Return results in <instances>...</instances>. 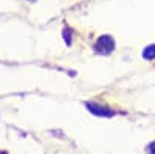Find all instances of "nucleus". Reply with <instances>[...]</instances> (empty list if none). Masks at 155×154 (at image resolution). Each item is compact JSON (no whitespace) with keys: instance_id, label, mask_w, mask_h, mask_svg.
<instances>
[{"instance_id":"f257e3e1","label":"nucleus","mask_w":155,"mask_h":154,"mask_svg":"<svg viewBox=\"0 0 155 154\" xmlns=\"http://www.w3.org/2000/svg\"><path fill=\"white\" fill-rule=\"evenodd\" d=\"M113 48H115V42L112 36H101L95 45V50L101 55H109L110 51H113Z\"/></svg>"},{"instance_id":"f03ea898","label":"nucleus","mask_w":155,"mask_h":154,"mask_svg":"<svg viewBox=\"0 0 155 154\" xmlns=\"http://www.w3.org/2000/svg\"><path fill=\"white\" fill-rule=\"evenodd\" d=\"M87 109L93 115H98V117H112L115 114L109 106H101L98 103H87Z\"/></svg>"},{"instance_id":"7ed1b4c3","label":"nucleus","mask_w":155,"mask_h":154,"mask_svg":"<svg viewBox=\"0 0 155 154\" xmlns=\"http://www.w3.org/2000/svg\"><path fill=\"white\" fill-rule=\"evenodd\" d=\"M143 56H144L146 59H153V58H155V45L146 47L144 51H143Z\"/></svg>"},{"instance_id":"20e7f679","label":"nucleus","mask_w":155,"mask_h":154,"mask_svg":"<svg viewBox=\"0 0 155 154\" xmlns=\"http://www.w3.org/2000/svg\"><path fill=\"white\" fill-rule=\"evenodd\" d=\"M64 37H65V42H67V45H70V44H71V36H70V30H68V28L64 30Z\"/></svg>"},{"instance_id":"39448f33","label":"nucleus","mask_w":155,"mask_h":154,"mask_svg":"<svg viewBox=\"0 0 155 154\" xmlns=\"http://www.w3.org/2000/svg\"><path fill=\"white\" fill-rule=\"evenodd\" d=\"M147 149H149V151H150V152H155V142H153V143H150V145H149V148H147Z\"/></svg>"},{"instance_id":"423d86ee","label":"nucleus","mask_w":155,"mask_h":154,"mask_svg":"<svg viewBox=\"0 0 155 154\" xmlns=\"http://www.w3.org/2000/svg\"><path fill=\"white\" fill-rule=\"evenodd\" d=\"M28 2H34V0H28Z\"/></svg>"}]
</instances>
